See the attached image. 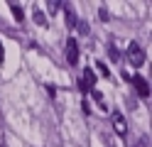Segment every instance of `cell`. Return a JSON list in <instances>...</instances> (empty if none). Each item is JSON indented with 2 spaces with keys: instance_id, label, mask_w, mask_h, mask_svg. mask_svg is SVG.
<instances>
[{
  "instance_id": "ba28073f",
  "label": "cell",
  "mask_w": 152,
  "mask_h": 147,
  "mask_svg": "<svg viewBox=\"0 0 152 147\" xmlns=\"http://www.w3.org/2000/svg\"><path fill=\"white\" fill-rule=\"evenodd\" d=\"M34 22L39 25V27H44V25H47V17H44V15L39 12V10H34Z\"/></svg>"
},
{
  "instance_id": "9c48e42d",
  "label": "cell",
  "mask_w": 152,
  "mask_h": 147,
  "mask_svg": "<svg viewBox=\"0 0 152 147\" xmlns=\"http://www.w3.org/2000/svg\"><path fill=\"white\" fill-rule=\"evenodd\" d=\"M96 69H98V71H101V76H106V78L110 76V71H108V66L103 64V61H98V64H96Z\"/></svg>"
},
{
  "instance_id": "5b68a950",
  "label": "cell",
  "mask_w": 152,
  "mask_h": 147,
  "mask_svg": "<svg viewBox=\"0 0 152 147\" xmlns=\"http://www.w3.org/2000/svg\"><path fill=\"white\" fill-rule=\"evenodd\" d=\"M96 88V74H93V69H86L83 71V81H81V91H93Z\"/></svg>"
},
{
  "instance_id": "30bf717a",
  "label": "cell",
  "mask_w": 152,
  "mask_h": 147,
  "mask_svg": "<svg viewBox=\"0 0 152 147\" xmlns=\"http://www.w3.org/2000/svg\"><path fill=\"white\" fill-rule=\"evenodd\" d=\"M108 54H110V59H113V61H118V59H120V52H118L115 47H110V49H108Z\"/></svg>"
},
{
  "instance_id": "7c38bea8",
  "label": "cell",
  "mask_w": 152,
  "mask_h": 147,
  "mask_svg": "<svg viewBox=\"0 0 152 147\" xmlns=\"http://www.w3.org/2000/svg\"><path fill=\"white\" fill-rule=\"evenodd\" d=\"M5 59V52H3V42H0V61Z\"/></svg>"
},
{
  "instance_id": "3957f363",
  "label": "cell",
  "mask_w": 152,
  "mask_h": 147,
  "mask_svg": "<svg viewBox=\"0 0 152 147\" xmlns=\"http://www.w3.org/2000/svg\"><path fill=\"white\" fill-rule=\"evenodd\" d=\"M66 61H69L71 66L79 61V42H76L74 37H69V39H66Z\"/></svg>"
},
{
  "instance_id": "8fae6325",
  "label": "cell",
  "mask_w": 152,
  "mask_h": 147,
  "mask_svg": "<svg viewBox=\"0 0 152 147\" xmlns=\"http://www.w3.org/2000/svg\"><path fill=\"white\" fill-rule=\"evenodd\" d=\"M61 5H64V3H59V0H56V3L52 0V3H49V12L54 15V12H56V7H61Z\"/></svg>"
},
{
  "instance_id": "7a4b0ae2",
  "label": "cell",
  "mask_w": 152,
  "mask_h": 147,
  "mask_svg": "<svg viewBox=\"0 0 152 147\" xmlns=\"http://www.w3.org/2000/svg\"><path fill=\"white\" fill-rule=\"evenodd\" d=\"M110 120H113V127H115V132H118L120 137L128 135V123H125V118H123L120 110H113V113H110Z\"/></svg>"
},
{
  "instance_id": "6da1fadb",
  "label": "cell",
  "mask_w": 152,
  "mask_h": 147,
  "mask_svg": "<svg viewBox=\"0 0 152 147\" xmlns=\"http://www.w3.org/2000/svg\"><path fill=\"white\" fill-rule=\"evenodd\" d=\"M128 59H130L132 66H142V64H145V52L140 49V44L130 42V47H128Z\"/></svg>"
},
{
  "instance_id": "52a82bcc",
  "label": "cell",
  "mask_w": 152,
  "mask_h": 147,
  "mask_svg": "<svg viewBox=\"0 0 152 147\" xmlns=\"http://www.w3.org/2000/svg\"><path fill=\"white\" fill-rule=\"evenodd\" d=\"M10 10H12V15H15V20H17V22H22V20H25V12H22V7H20V5L10 3Z\"/></svg>"
},
{
  "instance_id": "8992f818",
  "label": "cell",
  "mask_w": 152,
  "mask_h": 147,
  "mask_svg": "<svg viewBox=\"0 0 152 147\" xmlns=\"http://www.w3.org/2000/svg\"><path fill=\"white\" fill-rule=\"evenodd\" d=\"M64 7H66V25H69V27H74L76 22H79V20H76V12H74L69 5H64Z\"/></svg>"
},
{
  "instance_id": "277c9868",
  "label": "cell",
  "mask_w": 152,
  "mask_h": 147,
  "mask_svg": "<svg viewBox=\"0 0 152 147\" xmlns=\"http://www.w3.org/2000/svg\"><path fill=\"white\" fill-rule=\"evenodd\" d=\"M132 86H135V91H137L140 98H147V96H150V83L145 81V76L135 74V76H132Z\"/></svg>"
}]
</instances>
